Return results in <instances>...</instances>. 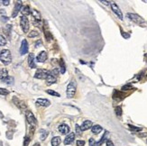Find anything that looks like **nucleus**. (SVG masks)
<instances>
[{
    "label": "nucleus",
    "instance_id": "obj_1",
    "mask_svg": "<svg viewBox=\"0 0 147 146\" xmlns=\"http://www.w3.org/2000/svg\"><path fill=\"white\" fill-rule=\"evenodd\" d=\"M0 61L5 65H8L11 63L12 56H11V52L9 50H3L2 52H0Z\"/></svg>",
    "mask_w": 147,
    "mask_h": 146
},
{
    "label": "nucleus",
    "instance_id": "obj_2",
    "mask_svg": "<svg viewBox=\"0 0 147 146\" xmlns=\"http://www.w3.org/2000/svg\"><path fill=\"white\" fill-rule=\"evenodd\" d=\"M76 83L74 80L69 83V85L67 86V97L68 98H72L75 96L76 93Z\"/></svg>",
    "mask_w": 147,
    "mask_h": 146
},
{
    "label": "nucleus",
    "instance_id": "obj_3",
    "mask_svg": "<svg viewBox=\"0 0 147 146\" xmlns=\"http://www.w3.org/2000/svg\"><path fill=\"white\" fill-rule=\"evenodd\" d=\"M49 74H50V71L43 70V69H38L34 74V78H39V79H46Z\"/></svg>",
    "mask_w": 147,
    "mask_h": 146
},
{
    "label": "nucleus",
    "instance_id": "obj_4",
    "mask_svg": "<svg viewBox=\"0 0 147 146\" xmlns=\"http://www.w3.org/2000/svg\"><path fill=\"white\" fill-rule=\"evenodd\" d=\"M20 24H21V28L23 30L24 33H27L29 31V27H30V24H29V20L26 16H21L20 19Z\"/></svg>",
    "mask_w": 147,
    "mask_h": 146
},
{
    "label": "nucleus",
    "instance_id": "obj_5",
    "mask_svg": "<svg viewBox=\"0 0 147 146\" xmlns=\"http://www.w3.org/2000/svg\"><path fill=\"white\" fill-rule=\"evenodd\" d=\"M126 15H127V17L130 19V20H132L134 23H135V24H141L145 22V20H144V19H143L140 15H138V14H136L128 13Z\"/></svg>",
    "mask_w": 147,
    "mask_h": 146
},
{
    "label": "nucleus",
    "instance_id": "obj_6",
    "mask_svg": "<svg viewBox=\"0 0 147 146\" xmlns=\"http://www.w3.org/2000/svg\"><path fill=\"white\" fill-rule=\"evenodd\" d=\"M25 116H26V120H27V122L30 124L31 125H33V126H34V125L37 124V121H36V118L35 116H33V114L32 113L31 111H26L25 113Z\"/></svg>",
    "mask_w": 147,
    "mask_h": 146
},
{
    "label": "nucleus",
    "instance_id": "obj_7",
    "mask_svg": "<svg viewBox=\"0 0 147 146\" xmlns=\"http://www.w3.org/2000/svg\"><path fill=\"white\" fill-rule=\"evenodd\" d=\"M110 5H111V8H112V10H113V12H114L115 14H116V15L122 20V19H123V14H122V11L118 7V5H116L115 2H111Z\"/></svg>",
    "mask_w": 147,
    "mask_h": 146
},
{
    "label": "nucleus",
    "instance_id": "obj_8",
    "mask_svg": "<svg viewBox=\"0 0 147 146\" xmlns=\"http://www.w3.org/2000/svg\"><path fill=\"white\" fill-rule=\"evenodd\" d=\"M28 49H29V46H28L27 41L23 40L22 41V43H21V47H20V54L21 55L26 54V53L28 52Z\"/></svg>",
    "mask_w": 147,
    "mask_h": 146
},
{
    "label": "nucleus",
    "instance_id": "obj_9",
    "mask_svg": "<svg viewBox=\"0 0 147 146\" xmlns=\"http://www.w3.org/2000/svg\"><path fill=\"white\" fill-rule=\"evenodd\" d=\"M21 7H22V1H17V2H15V5H14V10H13V13H12V17L17 16L19 11L21 10Z\"/></svg>",
    "mask_w": 147,
    "mask_h": 146
},
{
    "label": "nucleus",
    "instance_id": "obj_10",
    "mask_svg": "<svg viewBox=\"0 0 147 146\" xmlns=\"http://www.w3.org/2000/svg\"><path fill=\"white\" fill-rule=\"evenodd\" d=\"M74 140H75V134H74V133H70L66 136L65 140H64V144L68 145V144H72Z\"/></svg>",
    "mask_w": 147,
    "mask_h": 146
},
{
    "label": "nucleus",
    "instance_id": "obj_11",
    "mask_svg": "<svg viewBox=\"0 0 147 146\" xmlns=\"http://www.w3.org/2000/svg\"><path fill=\"white\" fill-rule=\"evenodd\" d=\"M13 102L15 104V106H17L19 107L20 109H25L26 108V105L24 101H22V100H19L18 98L16 97H14L13 98Z\"/></svg>",
    "mask_w": 147,
    "mask_h": 146
},
{
    "label": "nucleus",
    "instance_id": "obj_12",
    "mask_svg": "<svg viewBox=\"0 0 147 146\" xmlns=\"http://www.w3.org/2000/svg\"><path fill=\"white\" fill-rule=\"evenodd\" d=\"M92 127V122L89 120H86L82 123V125L80 126L81 131H87V130L90 129Z\"/></svg>",
    "mask_w": 147,
    "mask_h": 146
},
{
    "label": "nucleus",
    "instance_id": "obj_13",
    "mask_svg": "<svg viewBox=\"0 0 147 146\" xmlns=\"http://www.w3.org/2000/svg\"><path fill=\"white\" fill-rule=\"evenodd\" d=\"M47 52H41L40 53L38 54V56H37V58H36V60H37V61L38 62H44L46 60H47Z\"/></svg>",
    "mask_w": 147,
    "mask_h": 146
},
{
    "label": "nucleus",
    "instance_id": "obj_14",
    "mask_svg": "<svg viewBox=\"0 0 147 146\" xmlns=\"http://www.w3.org/2000/svg\"><path fill=\"white\" fill-rule=\"evenodd\" d=\"M36 103L38 104L39 106H44V107H46V106H50L51 102L48 100V99H45V98H38L37 100H36Z\"/></svg>",
    "mask_w": 147,
    "mask_h": 146
},
{
    "label": "nucleus",
    "instance_id": "obj_15",
    "mask_svg": "<svg viewBox=\"0 0 147 146\" xmlns=\"http://www.w3.org/2000/svg\"><path fill=\"white\" fill-rule=\"evenodd\" d=\"M58 129H59L60 133H62V134H67L70 133V127L66 125V124H62V125H61Z\"/></svg>",
    "mask_w": 147,
    "mask_h": 146
},
{
    "label": "nucleus",
    "instance_id": "obj_16",
    "mask_svg": "<svg viewBox=\"0 0 147 146\" xmlns=\"http://www.w3.org/2000/svg\"><path fill=\"white\" fill-rule=\"evenodd\" d=\"M28 65H29V67L32 69L36 68V64H35V61H34V55H33V53H30V54H29Z\"/></svg>",
    "mask_w": 147,
    "mask_h": 146
},
{
    "label": "nucleus",
    "instance_id": "obj_17",
    "mask_svg": "<svg viewBox=\"0 0 147 146\" xmlns=\"http://www.w3.org/2000/svg\"><path fill=\"white\" fill-rule=\"evenodd\" d=\"M56 80H57L56 76L52 75V73H51V71H50V74H49V76H48L47 78H46V82H47V84L48 85H52V84H53V83L56 82Z\"/></svg>",
    "mask_w": 147,
    "mask_h": 146
},
{
    "label": "nucleus",
    "instance_id": "obj_18",
    "mask_svg": "<svg viewBox=\"0 0 147 146\" xmlns=\"http://www.w3.org/2000/svg\"><path fill=\"white\" fill-rule=\"evenodd\" d=\"M31 14L32 16L33 17V20H36V21H41V14L39 13V11L35 9L31 10Z\"/></svg>",
    "mask_w": 147,
    "mask_h": 146
},
{
    "label": "nucleus",
    "instance_id": "obj_19",
    "mask_svg": "<svg viewBox=\"0 0 147 146\" xmlns=\"http://www.w3.org/2000/svg\"><path fill=\"white\" fill-rule=\"evenodd\" d=\"M61 142H62L61 137L55 136V137H53L52 140V146H59V144H61Z\"/></svg>",
    "mask_w": 147,
    "mask_h": 146
},
{
    "label": "nucleus",
    "instance_id": "obj_20",
    "mask_svg": "<svg viewBox=\"0 0 147 146\" xmlns=\"http://www.w3.org/2000/svg\"><path fill=\"white\" fill-rule=\"evenodd\" d=\"M124 97H125V95L122 94L121 92L117 91V90H116L114 95H113V98L116 99V100H120V99H122Z\"/></svg>",
    "mask_w": 147,
    "mask_h": 146
},
{
    "label": "nucleus",
    "instance_id": "obj_21",
    "mask_svg": "<svg viewBox=\"0 0 147 146\" xmlns=\"http://www.w3.org/2000/svg\"><path fill=\"white\" fill-rule=\"evenodd\" d=\"M91 130H92V133L95 134H99L101 131H102V127L100 126V125H93L92 127H91Z\"/></svg>",
    "mask_w": 147,
    "mask_h": 146
},
{
    "label": "nucleus",
    "instance_id": "obj_22",
    "mask_svg": "<svg viewBox=\"0 0 147 146\" xmlns=\"http://www.w3.org/2000/svg\"><path fill=\"white\" fill-rule=\"evenodd\" d=\"M21 13L23 14V15H24V16L30 14H31V10H30V7H29L28 5H25V6H24L21 9Z\"/></svg>",
    "mask_w": 147,
    "mask_h": 146
},
{
    "label": "nucleus",
    "instance_id": "obj_23",
    "mask_svg": "<svg viewBox=\"0 0 147 146\" xmlns=\"http://www.w3.org/2000/svg\"><path fill=\"white\" fill-rule=\"evenodd\" d=\"M8 77V73H7V71L5 69H3L0 71V79L4 80L5 78H6Z\"/></svg>",
    "mask_w": 147,
    "mask_h": 146
},
{
    "label": "nucleus",
    "instance_id": "obj_24",
    "mask_svg": "<svg viewBox=\"0 0 147 146\" xmlns=\"http://www.w3.org/2000/svg\"><path fill=\"white\" fill-rule=\"evenodd\" d=\"M40 136H41V140L44 141V140L46 139V137L48 136V132L47 131H45V130L42 129L40 131Z\"/></svg>",
    "mask_w": 147,
    "mask_h": 146
},
{
    "label": "nucleus",
    "instance_id": "obj_25",
    "mask_svg": "<svg viewBox=\"0 0 147 146\" xmlns=\"http://www.w3.org/2000/svg\"><path fill=\"white\" fill-rule=\"evenodd\" d=\"M3 81H4L5 84H7V85H13V84H14V78L8 76V77H7L6 78H5Z\"/></svg>",
    "mask_w": 147,
    "mask_h": 146
},
{
    "label": "nucleus",
    "instance_id": "obj_26",
    "mask_svg": "<svg viewBox=\"0 0 147 146\" xmlns=\"http://www.w3.org/2000/svg\"><path fill=\"white\" fill-rule=\"evenodd\" d=\"M60 66H61V73H65V71H66V68H65V64H64L63 60H61L60 61Z\"/></svg>",
    "mask_w": 147,
    "mask_h": 146
},
{
    "label": "nucleus",
    "instance_id": "obj_27",
    "mask_svg": "<svg viewBox=\"0 0 147 146\" xmlns=\"http://www.w3.org/2000/svg\"><path fill=\"white\" fill-rule=\"evenodd\" d=\"M37 36H39V33L37 31H32L31 33H29V34H28V37H30V38L37 37Z\"/></svg>",
    "mask_w": 147,
    "mask_h": 146
},
{
    "label": "nucleus",
    "instance_id": "obj_28",
    "mask_svg": "<svg viewBox=\"0 0 147 146\" xmlns=\"http://www.w3.org/2000/svg\"><path fill=\"white\" fill-rule=\"evenodd\" d=\"M46 93H48V94L52 95V96H55V97H60V94L58 93V92L53 91V90H52V89H48V90H46Z\"/></svg>",
    "mask_w": 147,
    "mask_h": 146
},
{
    "label": "nucleus",
    "instance_id": "obj_29",
    "mask_svg": "<svg viewBox=\"0 0 147 146\" xmlns=\"http://www.w3.org/2000/svg\"><path fill=\"white\" fill-rule=\"evenodd\" d=\"M115 111H116V114L117 116H121L122 115V108L121 106H116V109H115Z\"/></svg>",
    "mask_w": 147,
    "mask_h": 146
},
{
    "label": "nucleus",
    "instance_id": "obj_30",
    "mask_svg": "<svg viewBox=\"0 0 147 146\" xmlns=\"http://www.w3.org/2000/svg\"><path fill=\"white\" fill-rule=\"evenodd\" d=\"M9 94V91L7 89H5V88H2L0 87V95H3V96H6V95Z\"/></svg>",
    "mask_w": 147,
    "mask_h": 146
},
{
    "label": "nucleus",
    "instance_id": "obj_31",
    "mask_svg": "<svg viewBox=\"0 0 147 146\" xmlns=\"http://www.w3.org/2000/svg\"><path fill=\"white\" fill-rule=\"evenodd\" d=\"M5 44H6V40L5 39V37L0 35V46H4Z\"/></svg>",
    "mask_w": 147,
    "mask_h": 146
},
{
    "label": "nucleus",
    "instance_id": "obj_32",
    "mask_svg": "<svg viewBox=\"0 0 147 146\" xmlns=\"http://www.w3.org/2000/svg\"><path fill=\"white\" fill-rule=\"evenodd\" d=\"M128 126H129V128H130L131 130H133V131H135V132H139V131H141V130H142V128H140V127H135V126H134V125H128Z\"/></svg>",
    "mask_w": 147,
    "mask_h": 146
},
{
    "label": "nucleus",
    "instance_id": "obj_33",
    "mask_svg": "<svg viewBox=\"0 0 147 146\" xmlns=\"http://www.w3.org/2000/svg\"><path fill=\"white\" fill-rule=\"evenodd\" d=\"M89 145L90 146H97V144L95 142V140L93 138H90L89 139Z\"/></svg>",
    "mask_w": 147,
    "mask_h": 146
},
{
    "label": "nucleus",
    "instance_id": "obj_34",
    "mask_svg": "<svg viewBox=\"0 0 147 146\" xmlns=\"http://www.w3.org/2000/svg\"><path fill=\"white\" fill-rule=\"evenodd\" d=\"M131 88H133V87H132L130 84H128V85H126V86H124V87H122V90H129V89H131Z\"/></svg>",
    "mask_w": 147,
    "mask_h": 146
},
{
    "label": "nucleus",
    "instance_id": "obj_35",
    "mask_svg": "<svg viewBox=\"0 0 147 146\" xmlns=\"http://www.w3.org/2000/svg\"><path fill=\"white\" fill-rule=\"evenodd\" d=\"M85 145V142L82 140H78L77 141V146H84Z\"/></svg>",
    "mask_w": 147,
    "mask_h": 146
},
{
    "label": "nucleus",
    "instance_id": "obj_36",
    "mask_svg": "<svg viewBox=\"0 0 147 146\" xmlns=\"http://www.w3.org/2000/svg\"><path fill=\"white\" fill-rule=\"evenodd\" d=\"M30 143V138H29L28 136H26L25 138H24V146H27L28 145V144Z\"/></svg>",
    "mask_w": 147,
    "mask_h": 146
},
{
    "label": "nucleus",
    "instance_id": "obj_37",
    "mask_svg": "<svg viewBox=\"0 0 147 146\" xmlns=\"http://www.w3.org/2000/svg\"><path fill=\"white\" fill-rule=\"evenodd\" d=\"M122 35H123V37L125 38V39H128V38L130 37V34L125 33V32H122Z\"/></svg>",
    "mask_w": 147,
    "mask_h": 146
},
{
    "label": "nucleus",
    "instance_id": "obj_38",
    "mask_svg": "<svg viewBox=\"0 0 147 146\" xmlns=\"http://www.w3.org/2000/svg\"><path fill=\"white\" fill-rule=\"evenodd\" d=\"M76 132L78 134H81V129L80 127H79V125H76Z\"/></svg>",
    "mask_w": 147,
    "mask_h": 146
},
{
    "label": "nucleus",
    "instance_id": "obj_39",
    "mask_svg": "<svg viewBox=\"0 0 147 146\" xmlns=\"http://www.w3.org/2000/svg\"><path fill=\"white\" fill-rule=\"evenodd\" d=\"M107 146H115L114 144H113V142L110 141V140H107Z\"/></svg>",
    "mask_w": 147,
    "mask_h": 146
},
{
    "label": "nucleus",
    "instance_id": "obj_40",
    "mask_svg": "<svg viewBox=\"0 0 147 146\" xmlns=\"http://www.w3.org/2000/svg\"><path fill=\"white\" fill-rule=\"evenodd\" d=\"M2 3H3V5H9L10 1L9 0H4V1H2Z\"/></svg>",
    "mask_w": 147,
    "mask_h": 146
},
{
    "label": "nucleus",
    "instance_id": "obj_41",
    "mask_svg": "<svg viewBox=\"0 0 147 146\" xmlns=\"http://www.w3.org/2000/svg\"><path fill=\"white\" fill-rule=\"evenodd\" d=\"M100 2H101V3H103V4H104V5H108L109 4H111V2H109V1H103V0H101V1H100Z\"/></svg>",
    "mask_w": 147,
    "mask_h": 146
},
{
    "label": "nucleus",
    "instance_id": "obj_42",
    "mask_svg": "<svg viewBox=\"0 0 147 146\" xmlns=\"http://www.w3.org/2000/svg\"><path fill=\"white\" fill-rule=\"evenodd\" d=\"M146 135H147V134H146V133H145V134H139V136H146Z\"/></svg>",
    "mask_w": 147,
    "mask_h": 146
},
{
    "label": "nucleus",
    "instance_id": "obj_43",
    "mask_svg": "<svg viewBox=\"0 0 147 146\" xmlns=\"http://www.w3.org/2000/svg\"><path fill=\"white\" fill-rule=\"evenodd\" d=\"M33 146H41V145H40V144H38V143H36V144H33Z\"/></svg>",
    "mask_w": 147,
    "mask_h": 146
},
{
    "label": "nucleus",
    "instance_id": "obj_44",
    "mask_svg": "<svg viewBox=\"0 0 147 146\" xmlns=\"http://www.w3.org/2000/svg\"><path fill=\"white\" fill-rule=\"evenodd\" d=\"M146 55H147V54H146Z\"/></svg>",
    "mask_w": 147,
    "mask_h": 146
}]
</instances>
